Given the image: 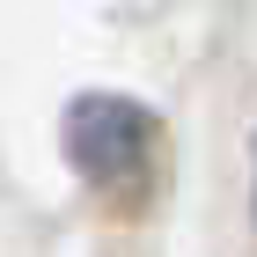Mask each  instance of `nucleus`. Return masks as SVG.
<instances>
[{
  "label": "nucleus",
  "instance_id": "1",
  "mask_svg": "<svg viewBox=\"0 0 257 257\" xmlns=\"http://www.w3.org/2000/svg\"><path fill=\"white\" fill-rule=\"evenodd\" d=\"M66 155H74V169L88 177L96 198H110L118 213H133V206H147V191H155L162 133H155V118H147L140 103H125V96H81L74 110H66Z\"/></svg>",
  "mask_w": 257,
  "mask_h": 257
}]
</instances>
